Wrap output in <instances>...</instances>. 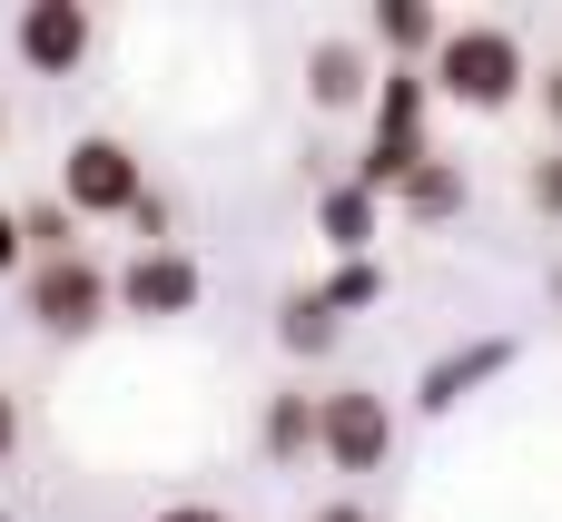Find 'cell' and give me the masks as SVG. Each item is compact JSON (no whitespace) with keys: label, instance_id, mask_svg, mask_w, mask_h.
Masks as SVG:
<instances>
[{"label":"cell","instance_id":"obj_1","mask_svg":"<svg viewBox=\"0 0 562 522\" xmlns=\"http://www.w3.org/2000/svg\"><path fill=\"white\" fill-rule=\"evenodd\" d=\"M425 89L454 99V109H474V118H504L514 99H533V49L504 20H445V39L425 59Z\"/></svg>","mask_w":562,"mask_h":522},{"label":"cell","instance_id":"obj_22","mask_svg":"<svg viewBox=\"0 0 562 522\" xmlns=\"http://www.w3.org/2000/svg\"><path fill=\"white\" fill-rule=\"evenodd\" d=\"M158 522H227V513H217V503H168Z\"/></svg>","mask_w":562,"mask_h":522},{"label":"cell","instance_id":"obj_16","mask_svg":"<svg viewBox=\"0 0 562 522\" xmlns=\"http://www.w3.org/2000/svg\"><path fill=\"white\" fill-rule=\"evenodd\" d=\"M79 217L59 207V197H40V207H20V247H30V266H49V257H79V237H69Z\"/></svg>","mask_w":562,"mask_h":522},{"label":"cell","instance_id":"obj_10","mask_svg":"<svg viewBox=\"0 0 562 522\" xmlns=\"http://www.w3.org/2000/svg\"><path fill=\"white\" fill-rule=\"evenodd\" d=\"M504 365H514V345H504V336H484V345L445 355V365L425 375V395H415V405H425V415H454V405H464V385H484V375H504Z\"/></svg>","mask_w":562,"mask_h":522},{"label":"cell","instance_id":"obj_7","mask_svg":"<svg viewBox=\"0 0 562 522\" xmlns=\"http://www.w3.org/2000/svg\"><path fill=\"white\" fill-rule=\"evenodd\" d=\"M366 99H375L366 39H316L306 49V109H366Z\"/></svg>","mask_w":562,"mask_h":522},{"label":"cell","instance_id":"obj_26","mask_svg":"<svg viewBox=\"0 0 562 522\" xmlns=\"http://www.w3.org/2000/svg\"><path fill=\"white\" fill-rule=\"evenodd\" d=\"M0 522H10V513H0Z\"/></svg>","mask_w":562,"mask_h":522},{"label":"cell","instance_id":"obj_11","mask_svg":"<svg viewBox=\"0 0 562 522\" xmlns=\"http://www.w3.org/2000/svg\"><path fill=\"white\" fill-rule=\"evenodd\" d=\"M316 237H326L336 257H366V247H375V197H366L356 178L326 188V197H316Z\"/></svg>","mask_w":562,"mask_h":522},{"label":"cell","instance_id":"obj_12","mask_svg":"<svg viewBox=\"0 0 562 522\" xmlns=\"http://www.w3.org/2000/svg\"><path fill=\"white\" fill-rule=\"evenodd\" d=\"M336 336H346V326L326 316V296H316V286H296V296L277 306V345H286L296 365H316V355H336Z\"/></svg>","mask_w":562,"mask_h":522},{"label":"cell","instance_id":"obj_19","mask_svg":"<svg viewBox=\"0 0 562 522\" xmlns=\"http://www.w3.org/2000/svg\"><path fill=\"white\" fill-rule=\"evenodd\" d=\"M0 276H30V247H20V207H0Z\"/></svg>","mask_w":562,"mask_h":522},{"label":"cell","instance_id":"obj_15","mask_svg":"<svg viewBox=\"0 0 562 522\" xmlns=\"http://www.w3.org/2000/svg\"><path fill=\"white\" fill-rule=\"evenodd\" d=\"M316 296H326V316L346 326V316H366V306L385 296V266H375V257H336V276H326Z\"/></svg>","mask_w":562,"mask_h":522},{"label":"cell","instance_id":"obj_9","mask_svg":"<svg viewBox=\"0 0 562 522\" xmlns=\"http://www.w3.org/2000/svg\"><path fill=\"white\" fill-rule=\"evenodd\" d=\"M464 197H474V178H464L454 158H425V168L395 188V207H405L415 227H445V217H464Z\"/></svg>","mask_w":562,"mask_h":522},{"label":"cell","instance_id":"obj_21","mask_svg":"<svg viewBox=\"0 0 562 522\" xmlns=\"http://www.w3.org/2000/svg\"><path fill=\"white\" fill-rule=\"evenodd\" d=\"M10 454H20V395L0 385V464H10Z\"/></svg>","mask_w":562,"mask_h":522},{"label":"cell","instance_id":"obj_17","mask_svg":"<svg viewBox=\"0 0 562 522\" xmlns=\"http://www.w3.org/2000/svg\"><path fill=\"white\" fill-rule=\"evenodd\" d=\"M524 197H533V217H562V148H543L524 168Z\"/></svg>","mask_w":562,"mask_h":522},{"label":"cell","instance_id":"obj_20","mask_svg":"<svg viewBox=\"0 0 562 522\" xmlns=\"http://www.w3.org/2000/svg\"><path fill=\"white\" fill-rule=\"evenodd\" d=\"M533 99H543V118H553V138H562V59H553V69H533Z\"/></svg>","mask_w":562,"mask_h":522},{"label":"cell","instance_id":"obj_13","mask_svg":"<svg viewBox=\"0 0 562 522\" xmlns=\"http://www.w3.org/2000/svg\"><path fill=\"white\" fill-rule=\"evenodd\" d=\"M257 444H267V464H306L316 454V395H267Z\"/></svg>","mask_w":562,"mask_h":522},{"label":"cell","instance_id":"obj_4","mask_svg":"<svg viewBox=\"0 0 562 522\" xmlns=\"http://www.w3.org/2000/svg\"><path fill=\"white\" fill-rule=\"evenodd\" d=\"M316 454H326L336 474H385V454H395V405H385L375 385L316 395Z\"/></svg>","mask_w":562,"mask_h":522},{"label":"cell","instance_id":"obj_2","mask_svg":"<svg viewBox=\"0 0 562 522\" xmlns=\"http://www.w3.org/2000/svg\"><path fill=\"white\" fill-rule=\"evenodd\" d=\"M20 306H30V326L59 336V345H79V336H99V326L119 316L99 257H49V266H30V276H20Z\"/></svg>","mask_w":562,"mask_h":522},{"label":"cell","instance_id":"obj_6","mask_svg":"<svg viewBox=\"0 0 562 522\" xmlns=\"http://www.w3.org/2000/svg\"><path fill=\"white\" fill-rule=\"evenodd\" d=\"M109 296H119V316H138V326H178V316H198L207 276H198L188 247H138V257L109 276Z\"/></svg>","mask_w":562,"mask_h":522},{"label":"cell","instance_id":"obj_23","mask_svg":"<svg viewBox=\"0 0 562 522\" xmlns=\"http://www.w3.org/2000/svg\"><path fill=\"white\" fill-rule=\"evenodd\" d=\"M316 522H366V513H356V503H326V513H316Z\"/></svg>","mask_w":562,"mask_h":522},{"label":"cell","instance_id":"obj_18","mask_svg":"<svg viewBox=\"0 0 562 522\" xmlns=\"http://www.w3.org/2000/svg\"><path fill=\"white\" fill-rule=\"evenodd\" d=\"M128 227H138V247H168V197H158V188H148V197H138V207H128Z\"/></svg>","mask_w":562,"mask_h":522},{"label":"cell","instance_id":"obj_14","mask_svg":"<svg viewBox=\"0 0 562 522\" xmlns=\"http://www.w3.org/2000/svg\"><path fill=\"white\" fill-rule=\"evenodd\" d=\"M425 99H435L425 69H385L375 99H366V109H375V138H425Z\"/></svg>","mask_w":562,"mask_h":522},{"label":"cell","instance_id":"obj_8","mask_svg":"<svg viewBox=\"0 0 562 522\" xmlns=\"http://www.w3.org/2000/svg\"><path fill=\"white\" fill-rule=\"evenodd\" d=\"M366 30H375V49H385L395 69H425V59H435V39H445V10H435V0H375V20H366Z\"/></svg>","mask_w":562,"mask_h":522},{"label":"cell","instance_id":"obj_3","mask_svg":"<svg viewBox=\"0 0 562 522\" xmlns=\"http://www.w3.org/2000/svg\"><path fill=\"white\" fill-rule=\"evenodd\" d=\"M138 197H148V168H138L128 138H109V128L69 138V158H59V207L69 217H128Z\"/></svg>","mask_w":562,"mask_h":522},{"label":"cell","instance_id":"obj_24","mask_svg":"<svg viewBox=\"0 0 562 522\" xmlns=\"http://www.w3.org/2000/svg\"><path fill=\"white\" fill-rule=\"evenodd\" d=\"M0 148H10V109H0Z\"/></svg>","mask_w":562,"mask_h":522},{"label":"cell","instance_id":"obj_5","mask_svg":"<svg viewBox=\"0 0 562 522\" xmlns=\"http://www.w3.org/2000/svg\"><path fill=\"white\" fill-rule=\"evenodd\" d=\"M10 49H20L30 79H79L89 49H99V10H89V0H30V10L10 20Z\"/></svg>","mask_w":562,"mask_h":522},{"label":"cell","instance_id":"obj_25","mask_svg":"<svg viewBox=\"0 0 562 522\" xmlns=\"http://www.w3.org/2000/svg\"><path fill=\"white\" fill-rule=\"evenodd\" d=\"M553 296H562V266H553Z\"/></svg>","mask_w":562,"mask_h":522}]
</instances>
